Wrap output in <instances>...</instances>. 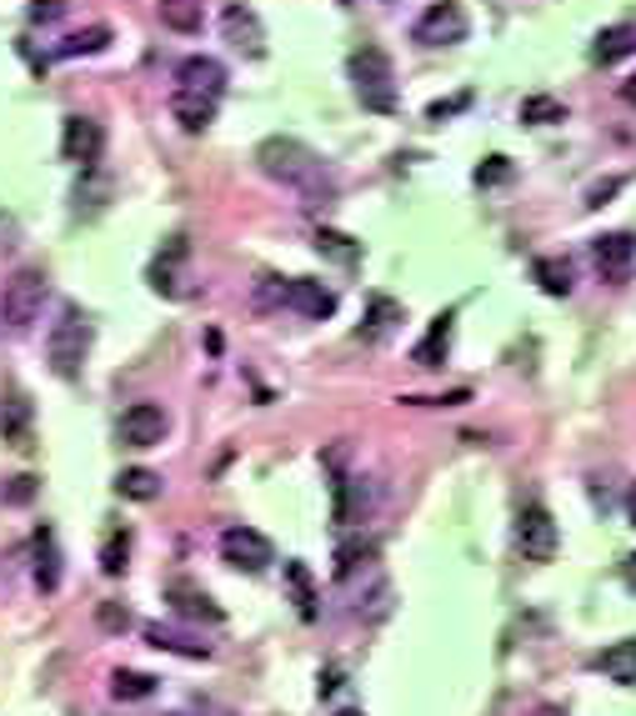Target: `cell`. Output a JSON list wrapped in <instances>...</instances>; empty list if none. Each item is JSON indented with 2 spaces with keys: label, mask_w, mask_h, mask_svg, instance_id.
I'll list each match as a JSON object with an SVG mask.
<instances>
[{
  "label": "cell",
  "mask_w": 636,
  "mask_h": 716,
  "mask_svg": "<svg viewBox=\"0 0 636 716\" xmlns=\"http://www.w3.org/2000/svg\"><path fill=\"white\" fill-rule=\"evenodd\" d=\"M31 421H36V412H31V401H25L21 391H11V396L0 401V441H5V447H15V451L31 447V441H36Z\"/></svg>",
  "instance_id": "13"
},
{
  "label": "cell",
  "mask_w": 636,
  "mask_h": 716,
  "mask_svg": "<svg viewBox=\"0 0 636 716\" xmlns=\"http://www.w3.org/2000/svg\"><path fill=\"white\" fill-rule=\"evenodd\" d=\"M165 597H171V607H176L181 616H200V622H226V611L216 607V601L206 597L196 581H186V576H176V581L165 587Z\"/></svg>",
  "instance_id": "15"
},
{
  "label": "cell",
  "mask_w": 636,
  "mask_h": 716,
  "mask_svg": "<svg viewBox=\"0 0 636 716\" xmlns=\"http://www.w3.org/2000/svg\"><path fill=\"white\" fill-rule=\"evenodd\" d=\"M622 101H626V106H636V81H626V85H622Z\"/></svg>",
  "instance_id": "39"
},
{
  "label": "cell",
  "mask_w": 636,
  "mask_h": 716,
  "mask_svg": "<svg viewBox=\"0 0 636 716\" xmlns=\"http://www.w3.org/2000/svg\"><path fill=\"white\" fill-rule=\"evenodd\" d=\"M316 251H326V256H336L342 266H351L356 256H361V246H356L351 235H342V231H316Z\"/></svg>",
  "instance_id": "31"
},
{
  "label": "cell",
  "mask_w": 636,
  "mask_h": 716,
  "mask_svg": "<svg viewBox=\"0 0 636 716\" xmlns=\"http://www.w3.org/2000/svg\"><path fill=\"white\" fill-rule=\"evenodd\" d=\"M531 281L546 296H571V261L566 256H536L531 261Z\"/></svg>",
  "instance_id": "21"
},
{
  "label": "cell",
  "mask_w": 636,
  "mask_h": 716,
  "mask_svg": "<svg viewBox=\"0 0 636 716\" xmlns=\"http://www.w3.org/2000/svg\"><path fill=\"white\" fill-rule=\"evenodd\" d=\"M517 546L527 562H552L556 546H562V531H556L552 511L542 501H527L517 511Z\"/></svg>",
  "instance_id": "5"
},
{
  "label": "cell",
  "mask_w": 636,
  "mask_h": 716,
  "mask_svg": "<svg viewBox=\"0 0 636 716\" xmlns=\"http://www.w3.org/2000/svg\"><path fill=\"white\" fill-rule=\"evenodd\" d=\"M111 696H116V702H146V696H155V677L120 667L116 677H111Z\"/></svg>",
  "instance_id": "26"
},
{
  "label": "cell",
  "mask_w": 636,
  "mask_h": 716,
  "mask_svg": "<svg viewBox=\"0 0 636 716\" xmlns=\"http://www.w3.org/2000/svg\"><path fill=\"white\" fill-rule=\"evenodd\" d=\"M46 270L41 266H21L11 270V281L0 286V321L11 331H31L41 321V305H46Z\"/></svg>",
  "instance_id": "3"
},
{
  "label": "cell",
  "mask_w": 636,
  "mask_h": 716,
  "mask_svg": "<svg viewBox=\"0 0 636 716\" xmlns=\"http://www.w3.org/2000/svg\"><path fill=\"white\" fill-rule=\"evenodd\" d=\"M146 642H151L155 651H176V657H190V661H206V657H211V646H206V642L176 632V626H161V622L146 626Z\"/></svg>",
  "instance_id": "18"
},
{
  "label": "cell",
  "mask_w": 636,
  "mask_h": 716,
  "mask_svg": "<svg viewBox=\"0 0 636 716\" xmlns=\"http://www.w3.org/2000/svg\"><path fill=\"white\" fill-rule=\"evenodd\" d=\"M155 15H161L165 31L176 36H200L206 25V0H155Z\"/></svg>",
  "instance_id": "16"
},
{
  "label": "cell",
  "mask_w": 636,
  "mask_h": 716,
  "mask_svg": "<svg viewBox=\"0 0 636 716\" xmlns=\"http://www.w3.org/2000/svg\"><path fill=\"white\" fill-rule=\"evenodd\" d=\"M85 351H91V321H85L76 305H66L60 321L50 326V336H46L50 371H56L60 381H76V377H81V366H85Z\"/></svg>",
  "instance_id": "4"
},
{
  "label": "cell",
  "mask_w": 636,
  "mask_h": 716,
  "mask_svg": "<svg viewBox=\"0 0 636 716\" xmlns=\"http://www.w3.org/2000/svg\"><path fill=\"white\" fill-rule=\"evenodd\" d=\"M591 261H597L601 281H626V276H632V261H636V241H632L626 231L597 235V246H591Z\"/></svg>",
  "instance_id": "12"
},
{
  "label": "cell",
  "mask_w": 636,
  "mask_h": 716,
  "mask_svg": "<svg viewBox=\"0 0 636 716\" xmlns=\"http://www.w3.org/2000/svg\"><path fill=\"white\" fill-rule=\"evenodd\" d=\"M626 517H632V527H636V486L626 492Z\"/></svg>",
  "instance_id": "40"
},
{
  "label": "cell",
  "mask_w": 636,
  "mask_h": 716,
  "mask_svg": "<svg viewBox=\"0 0 636 716\" xmlns=\"http://www.w3.org/2000/svg\"><path fill=\"white\" fill-rule=\"evenodd\" d=\"M391 321H401V305L391 301V296H371V316H366V336L377 340L381 331L391 326Z\"/></svg>",
  "instance_id": "32"
},
{
  "label": "cell",
  "mask_w": 636,
  "mask_h": 716,
  "mask_svg": "<svg viewBox=\"0 0 636 716\" xmlns=\"http://www.w3.org/2000/svg\"><path fill=\"white\" fill-rule=\"evenodd\" d=\"M66 15V0H31V21L46 25V21H60Z\"/></svg>",
  "instance_id": "35"
},
{
  "label": "cell",
  "mask_w": 636,
  "mask_h": 716,
  "mask_svg": "<svg viewBox=\"0 0 636 716\" xmlns=\"http://www.w3.org/2000/svg\"><path fill=\"white\" fill-rule=\"evenodd\" d=\"M171 116L181 120V130L196 136V130H206L216 120V101L211 95H196V91H176L171 95Z\"/></svg>",
  "instance_id": "17"
},
{
  "label": "cell",
  "mask_w": 636,
  "mask_h": 716,
  "mask_svg": "<svg viewBox=\"0 0 636 716\" xmlns=\"http://www.w3.org/2000/svg\"><path fill=\"white\" fill-rule=\"evenodd\" d=\"M181 91H196V95H221L226 91V71H221V60H211V56H186L181 60Z\"/></svg>",
  "instance_id": "14"
},
{
  "label": "cell",
  "mask_w": 636,
  "mask_h": 716,
  "mask_svg": "<svg viewBox=\"0 0 636 716\" xmlns=\"http://www.w3.org/2000/svg\"><path fill=\"white\" fill-rule=\"evenodd\" d=\"M286 581H291V591H296V611H301V622H311V616H316V587H311V571L301 562H286Z\"/></svg>",
  "instance_id": "28"
},
{
  "label": "cell",
  "mask_w": 636,
  "mask_h": 716,
  "mask_svg": "<svg viewBox=\"0 0 636 716\" xmlns=\"http://www.w3.org/2000/svg\"><path fill=\"white\" fill-rule=\"evenodd\" d=\"M186 261V235H171V246H165V256H155L151 266V286L165 296H176V266Z\"/></svg>",
  "instance_id": "24"
},
{
  "label": "cell",
  "mask_w": 636,
  "mask_h": 716,
  "mask_svg": "<svg viewBox=\"0 0 636 716\" xmlns=\"http://www.w3.org/2000/svg\"><path fill=\"white\" fill-rule=\"evenodd\" d=\"M95 616H101V626H106V632H126V626H130L126 607H116V601H106V607L95 611Z\"/></svg>",
  "instance_id": "36"
},
{
  "label": "cell",
  "mask_w": 636,
  "mask_h": 716,
  "mask_svg": "<svg viewBox=\"0 0 636 716\" xmlns=\"http://www.w3.org/2000/svg\"><path fill=\"white\" fill-rule=\"evenodd\" d=\"M165 412L155 406V401H136V406H126L116 421V441L130 451H146V447H161V436H165Z\"/></svg>",
  "instance_id": "6"
},
{
  "label": "cell",
  "mask_w": 636,
  "mask_h": 716,
  "mask_svg": "<svg viewBox=\"0 0 636 716\" xmlns=\"http://www.w3.org/2000/svg\"><path fill=\"white\" fill-rule=\"evenodd\" d=\"M221 36H226V46L231 50H241L246 60H261L266 56V31H261V15L251 11V5H226V15H221Z\"/></svg>",
  "instance_id": "9"
},
{
  "label": "cell",
  "mask_w": 636,
  "mask_h": 716,
  "mask_svg": "<svg viewBox=\"0 0 636 716\" xmlns=\"http://www.w3.org/2000/svg\"><path fill=\"white\" fill-rule=\"evenodd\" d=\"M366 556H371V541H346L342 552H336V576H351L356 571V562H366Z\"/></svg>",
  "instance_id": "33"
},
{
  "label": "cell",
  "mask_w": 636,
  "mask_h": 716,
  "mask_svg": "<svg viewBox=\"0 0 636 716\" xmlns=\"http://www.w3.org/2000/svg\"><path fill=\"white\" fill-rule=\"evenodd\" d=\"M412 41L416 46H456V41H466V11H461L456 0H437L412 25Z\"/></svg>",
  "instance_id": "8"
},
{
  "label": "cell",
  "mask_w": 636,
  "mask_h": 716,
  "mask_svg": "<svg viewBox=\"0 0 636 716\" xmlns=\"http://www.w3.org/2000/svg\"><path fill=\"white\" fill-rule=\"evenodd\" d=\"M597 667L606 671L612 681H622V686H636V636H622V642H612L597 657Z\"/></svg>",
  "instance_id": "20"
},
{
  "label": "cell",
  "mask_w": 636,
  "mask_h": 716,
  "mask_svg": "<svg viewBox=\"0 0 636 716\" xmlns=\"http://www.w3.org/2000/svg\"><path fill=\"white\" fill-rule=\"evenodd\" d=\"M562 116H566V106L552 101V95H527V101H521V120H527V126H552V120H562Z\"/></svg>",
  "instance_id": "29"
},
{
  "label": "cell",
  "mask_w": 636,
  "mask_h": 716,
  "mask_svg": "<svg viewBox=\"0 0 636 716\" xmlns=\"http://www.w3.org/2000/svg\"><path fill=\"white\" fill-rule=\"evenodd\" d=\"M632 50H636V25H606V31H597L591 60H597V66H616V60H626Z\"/></svg>",
  "instance_id": "19"
},
{
  "label": "cell",
  "mask_w": 636,
  "mask_h": 716,
  "mask_svg": "<svg viewBox=\"0 0 636 716\" xmlns=\"http://www.w3.org/2000/svg\"><path fill=\"white\" fill-rule=\"evenodd\" d=\"M111 46V25H85V31H76L71 41H60V56H95V50Z\"/></svg>",
  "instance_id": "27"
},
{
  "label": "cell",
  "mask_w": 636,
  "mask_h": 716,
  "mask_svg": "<svg viewBox=\"0 0 636 716\" xmlns=\"http://www.w3.org/2000/svg\"><path fill=\"white\" fill-rule=\"evenodd\" d=\"M351 85H356V101L377 116H391L401 106L396 95V71H391V56L381 46H361L351 56Z\"/></svg>",
  "instance_id": "2"
},
{
  "label": "cell",
  "mask_w": 636,
  "mask_h": 716,
  "mask_svg": "<svg viewBox=\"0 0 636 716\" xmlns=\"http://www.w3.org/2000/svg\"><path fill=\"white\" fill-rule=\"evenodd\" d=\"M101 151H106V130H101V120L66 116V126H60V155L76 161V165H95L101 161Z\"/></svg>",
  "instance_id": "10"
},
{
  "label": "cell",
  "mask_w": 636,
  "mask_h": 716,
  "mask_svg": "<svg viewBox=\"0 0 636 716\" xmlns=\"http://www.w3.org/2000/svg\"><path fill=\"white\" fill-rule=\"evenodd\" d=\"M476 181H482V186H501V181H511L507 155H486V165H476Z\"/></svg>",
  "instance_id": "34"
},
{
  "label": "cell",
  "mask_w": 636,
  "mask_h": 716,
  "mask_svg": "<svg viewBox=\"0 0 636 716\" xmlns=\"http://www.w3.org/2000/svg\"><path fill=\"white\" fill-rule=\"evenodd\" d=\"M342 5H351V0H342Z\"/></svg>",
  "instance_id": "42"
},
{
  "label": "cell",
  "mask_w": 636,
  "mask_h": 716,
  "mask_svg": "<svg viewBox=\"0 0 636 716\" xmlns=\"http://www.w3.org/2000/svg\"><path fill=\"white\" fill-rule=\"evenodd\" d=\"M256 165L271 181H281V186L311 190L321 181V155L311 151V146H301L296 136H266V141L256 146Z\"/></svg>",
  "instance_id": "1"
},
{
  "label": "cell",
  "mask_w": 636,
  "mask_h": 716,
  "mask_svg": "<svg viewBox=\"0 0 636 716\" xmlns=\"http://www.w3.org/2000/svg\"><path fill=\"white\" fill-rule=\"evenodd\" d=\"M116 492L126 496V501H155V496H161V476L146 466H130L116 476Z\"/></svg>",
  "instance_id": "25"
},
{
  "label": "cell",
  "mask_w": 636,
  "mask_h": 716,
  "mask_svg": "<svg viewBox=\"0 0 636 716\" xmlns=\"http://www.w3.org/2000/svg\"><path fill=\"white\" fill-rule=\"evenodd\" d=\"M126 556H130V536H126V531H111L106 546H101V571L120 576V571H126Z\"/></svg>",
  "instance_id": "30"
},
{
  "label": "cell",
  "mask_w": 636,
  "mask_h": 716,
  "mask_svg": "<svg viewBox=\"0 0 636 716\" xmlns=\"http://www.w3.org/2000/svg\"><path fill=\"white\" fill-rule=\"evenodd\" d=\"M612 190H616V181H606V186H597V190H591V200H587V206H606V196H612Z\"/></svg>",
  "instance_id": "37"
},
{
  "label": "cell",
  "mask_w": 636,
  "mask_h": 716,
  "mask_svg": "<svg viewBox=\"0 0 636 716\" xmlns=\"http://www.w3.org/2000/svg\"><path fill=\"white\" fill-rule=\"evenodd\" d=\"M336 716H361V712H336Z\"/></svg>",
  "instance_id": "41"
},
{
  "label": "cell",
  "mask_w": 636,
  "mask_h": 716,
  "mask_svg": "<svg viewBox=\"0 0 636 716\" xmlns=\"http://www.w3.org/2000/svg\"><path fill=\"white\" fill-rule=\"evenodd\" d=\"M291 311H301L307 321H326V316H336V291L331 286H321L316 276H291L286 281V296H281Z\"/></svg>",
  "instance_id": "11"
},
{
  "label": "cell",
  "mask_w": 636,
  "mask_h": 716,
  "mask_svg": "<svg viewBox=\"0 0 636 716\" xmlns=\"http://www.w3.org/2000/svg\"><path fill=\"white\" fill-rule=\"evenodd\" d=\"M221 556L236 566V571H266V566L276 562V546H271V536H261L256 527H226Z\"/></svg>",
  "instance_id": "7"
},
{
  "label": "cell",
  "mask_w": 636,
  "mask_h": 716,
  "mask_svg": "<svg viewBox=\"0 0 636 716\" xmlns=\"http://www.w3.org/2000/svg\"><path fill=\"white\" fill-rule=\"evenodd\" d=\"M36 587L46 591V597L60 587V552H56V531L50 527L36 531Z\"/></svg>",
  "instance_id": "22"
},
{
  "label": "cell",
  "mask_w": 636,
  "mask_h": 716,
  "mask_svg": "<svg viewBox=\"0 0 636 716\" xmlns=\"http://www.w3.org/2000/svg\"><path fill=\"white\" fill-rule=\"evenodd\" d=\"M447 351H451V311H441V316L431 321V331L421 336V346L412 351V361L416 366H441Z\"/></svg>",
  "instance_id": "23"
},
{
  "label": "cell",
  "mask_w": 636,
  "mask_h": 716,
  "mask_svg": "<svg viewBox=\"0 0 636 716\" xmlns=\"http://www.w3.org/2000/svg\"><path fill=\"white\" fill-rule=\"evenodd\" d=\"M622 576H626V587L636 591V556H626V562H622Z\"/></svg>",
  "instance_id": "38"
}]
</instances>
